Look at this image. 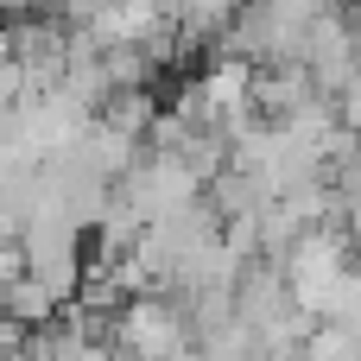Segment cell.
Masks as SVG:
<instances>
[{
	"label": "cell",
	"instance_id": "1",
	"mask_svg": "<svg viewBox=\"0 0 361 361\" xmlns=\"http://www.w3.org/2000/svg\"><path fill=\"white\" fill-rule=\"evenodd\" d=\"M114 343H121L127 361H171V355H184V349L197 343V330H190V317H184L178 305H165V298H133V305L121 311V324H114Z\"/></svg>",
	"mask_w": 361,
	"mask_h": 361
}]
</instances>
